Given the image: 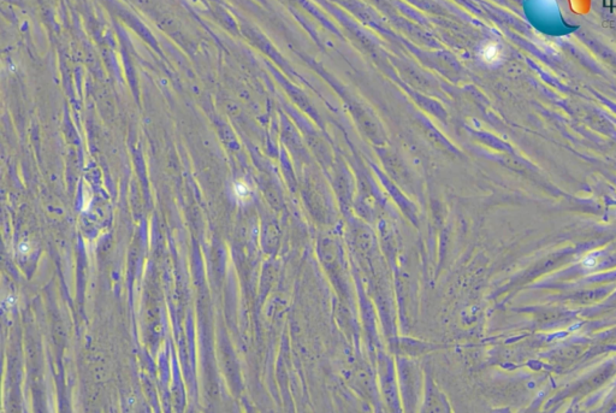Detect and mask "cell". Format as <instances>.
<instances>
[{
  "label": "cell",
  "instance_id": "obj_2",
  "mask_svg": "<svg viewBox=\"0 0 616 413\" xmlns=\"http://www.w3.org/2000/svg\"><path fill=\"white\" fill-rule=\"evenodd\" d=\"M19 250H21V252L24 253V252H27V251H29V246H27V245H21Z\"/></svg>",
  "mask_w": 616,
  "mask_h": 413
},
{
  "label": "cell",
  "instance_id": "obj_1",
  "mask_svg": "<svg viewBox=\"0 0 616 413\" xmlns=\"http://www.w3.org/2000/svg\"><path fill=\"white\" fill-rule=\"evenodd\" d=\"M498 58H500V51L496 46H487L486 49L483 51V59L485 62L487 63H493V62H497Z\"/></svg>",
  "mask_w": 616,
  "mask_h": 413
}]
</instances>
